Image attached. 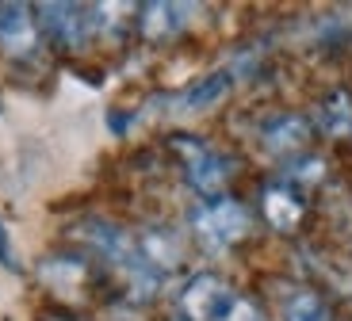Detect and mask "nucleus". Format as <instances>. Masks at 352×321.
<instances>
[{"label":"nucleus","mask_w":352,"mask_h":321,"mask_svg":"<svg viewBox=\"0 0 352 321\" xmlns=\"http://www.w3.org/2000/svg\"><path fill=\"white\" fill-rule=\"evenodd\" d=\"M287 321H329L326 302L318 295H310V291H302V295H295L287 302Z\"/></svg>","instance_id":"obj_12"},{"label":"nucleus","mask_w":352,"mask_h":321,"mask_svg":"<svg viewBox=\"0 0 352 321\" xmlns=\"http://www.w3.org/2000/svg\"><path fill=\"white\" fill-rule=\"evenodd\" d=\"M180 153L188 157V184L203 195H219L222 184L230 180V161L222 153H214L211 146L203 142H192V138H176L173 142Z\"/></svg>","instance_id":"obj_3"},{"label":"nucleus","mask_w":352,"mask_h":321,"mask_svg":"<svg viewBox=\"0 0 352 321\" xmlns=\"http://www.w3.org/2000/svg\"><path fill=\"white\" fill-rule=\"evenodd\" d=\"M192 230L207 249L222 252L249 234V210L238 199H214L192 214Z\"/></svg>","instance_id":"obj_1"},{"label":"nucleus","mask_w":352,"mask_h":321,"mask_svg":"<svg viewBox=\"0 0 352 321\" xmlns=\"http://www.w3.org/2000/svg\"><path fill=\"white\" fill-rule=\"evenodd\" d=\"M318 122H322V131L341 138V134L352 131V96L349 92H329L318 107Z\"/></svg>","instance_id":"obj_10"},{"label":"nucleus","mask_w":352,"mask_h":321,"mask_svg":"<svg viewBox=\"0 0 352 321\" xmlns=\"http://www.w3.org/2000/svg\"><path fill=\"white\" fill-rule=\"evenodd\" d=\"M134 249H138V261L146 264V268H173L176 261H180V245H176L173 234H165V230H150V234H142L138 241H134Z\"/></svg>","instance_id":"obj_7"},{"label":"nucleus","mask_w":352,"mask_h":321,"mask_svg":"<svg viewBox=\"0 0 352 321\" xmlns=\"http://www.w3.org/2000/svg\"><path fill=\"white\" fill-rule=\"evenodd\" d=\"M226 92H230V73H211V77L195 80V85L184 92V107L199 111V107H207V104H214V100H222Z\"/></svg>","instance_id":"obj_11"},{"label":"nucleus","mask_w":352,"mask_h":321,"mask_svg":"<svg viewBox=\"0 0 352 321\" xmlns=\"http://www.w3.org/2000/svg\"><path fill=\"white\" fill-rule=\"evenodd\" d=\"M295 180H322L326 176V165H322V157H307V161H299L295 165Z\"/></svg>","instance_id":"obj_13"},{"label":"nucleus","mask_w":352,"mask_h":321,"mask_svg":"<svg viewBox=\"0 0 352 321\" xmlns=\"http://www.w3.org/2000/svg\"><path fill=\"white\" fill-rule=\"evenodd\" d=\"M310 142V122L302 115H276L268 126H264V146L272 153H295Z\"/></svg>","instance_id":"obj_6"},{"label":"nucleus","mask_w":352,"mask_h":321,"mask_svg":"<svg viewBox=\"0 0 352 321\" xmlns=\"http://www.w3.org/2000/svg\"><path fill=\"white\" fill-rule=\"evenodd\" d=\"M234 302H238L234 291L211 272L192 276L184 283V291H180V310L188 313V321H222Z\"/></svg>","instance_id":"obj_2"},{"label":"nucleus","mask_w":352,"mask_h":321,"mask_svg":"<svg viewBox=\"0 0 352 321\" xmlns=\"http://www.w3.org/2000/svg\"><path fill=\"white\" fill-rule=\"evenodd\" d=\"M38 16H43V27L54 35V43H62L65 50L85 46L88 35H92V27H96L92 12L80 8V4H43Z\"/></svg>","instance_id":"obj_4"},{"label":"nucleus","mask_w":352,"mask_h":321,"mask_svg":"<svg viewBox=\"0 0 352 321\" xmlns=\"http://www.w3.org/2000/svg\"><path fill=\"white\" fill-rule=\"evenodd\" d=\"M222 321H261V313H256L253 302H245V298H238V302L230 306V313Z\"/></svg>","instance_id":"obj_14"},{"label":"nucleus","mask_w":352,"mask_h":321,"mask_svg":"<svg viewBox=\"0 0 352 321\" xmlns=\"http://www.w3.org/2000/svg\"><path fill=\"white\" fill-rule=\"evenodd\" d=\"M264 218H268L276 230H295L299 218H302V203L295 199L287 188H268L264 191Z\"/></svg>","instance_id":"obj_9"},{"label":"nucleus","mask_w":352,"mask_h":321,"mask_svg":"<svg viewBox=\"0 0 352 321\" xmlns=\"http://www.w3.org/2000/svg\"><path fill=\"white\" fill-rule=\"evenodd\" d=\"M35 16L27 4H0V46L8 54H27L35 50Z\"/></svg>","instance_id":"obj_5"},{"label":"nucleus","mask_w":352,"mask_h":321,"mask_svg":"<svg viewBox=\"0 0 352 321\" xmlns=\"http://www.w3.org/2000/svg\"><path fill=\"white\" fill-rule=\"evenodd\" d=\"M180 4H142V16H138V27L146 38H168L173 31H180V23H184V16H180Z\"/></svg>","instance_id":"obj_8"},{"label":"nucleus","mask_w":352,"mask_h":321,"mask_svg":"<svg viewBox=\"0 0 352 321\" xmlns=\"http://www.w3.org/2000/svg\"><path fill=\"white\" fill-rule=\"evenodd\" d=\"M0 264H4V268H12V272L19 268V264H16V252H12V241H8V230H4V222H0Z\"/></svg>","instance_id":"obj_15"}]
</instances>
